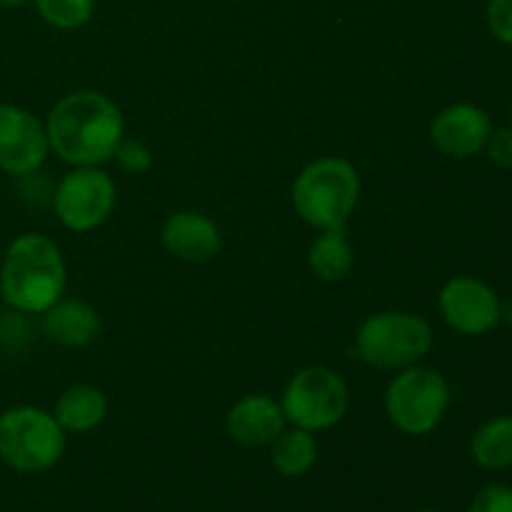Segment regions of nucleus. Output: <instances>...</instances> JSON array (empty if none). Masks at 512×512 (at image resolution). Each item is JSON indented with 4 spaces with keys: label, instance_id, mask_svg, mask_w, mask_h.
<instances>
[{
    "label": "nucleus",
    "instance_id": "nucleus-23",
    "mask_svg": "<svg viewBox=\"0 0 512 512\" xmlns=\"http://www.w3.org/2000/svg\"><path fill=\"white\" fill-rule=\"evenodd\" d=\"M485 155L498 168H512V125H508V128H493L488 143H485Z\"/></svg>",
    "mask_w": 512,
    "mask_h": 512
},
{
    "label": "nucleus",
    "instance_id": "nucleus-9",
    "mask_svg": "<svg viewBox=\"0 0 512 512\" xmlns=\"http://www.w3.org/2000/svg\"><path fill=\"white\" fill-rule=\"evenodd\" d=\"M438 310L445 323L460 335H488L500 325V295L473 275L450 278L440 288Z\"/></svg>",
    "mask_w": 512,
    "mask_h": 512
},
{
    "label": "nucleus",
    "instance_id": "nucleus-22",
    "mask_svg": "<svg viewBox=\"0 0 512 512\" xmlns=\"http://www.w3.org/2000/svg\"><path fill=\"white\" fill-rule=\"evenodd\" d=\"M468 512H512V488L503 483H490L470 503Z\"/></svg>",
    "mask_w": 512,
    "mask_h": 512
},
{
    "label": "nucleus",
    "instance_id": "nucleus-17",
    "mask_svg": "<svg viewBox=\"0 0 512 512\" xmlns=\"http://www.w3.org/2000/svg\"><path fill=\"white\" fill-rule=\"evenodd\" d=\"M270 463L283 478H303L318 463L315 433L303 428H285L270 445Z\"/></svg>",
    "mask_w": 512,
    "mask_h": 512
},
{
    "label": "nucleus",
    "instance_id": "nucleus-4",
    "mask_svg": "<svg viewBox=\"0 0 512 512\" xmlns=\"http://www.w3.org/2000/svg\"><path fill=\"white\" fill-rule=\"evenodd\" d=\"M435 335L428 320L405 310H383L360 323L355 353L375 370H405L433 350Z\"/></svg>",
    "mask_w": 512,
    "mask_h": 512
},
{
    "label": "nucleus",
    "instance_id": "nucleus-2",
    "mask_svg": "<svg viewBox=\"0 0 512 512\" xmlns=\"http://www.w3.org/2000/svg\"><path fill=\"white\" fill-rule=\"evenodd\" d=\"M68 285L63 250L43 233H23L5 248L0 263V298L23 315H43Z\"/></svg>",
    "mask_w": 512,
    "mask_h": 512
},
{
    "label": "nucleus",
    "instance_id": "nucleus-3",
    "mask_svg": "<svg viewBox=\"0 0 512 512\" xmlns=\"http://www.w3.org/2000/svg\"><path fill=\"white\" fill-rule=\"evenodd\" d=\"M360 173L348 158H315L295 175L293 208L310 228L343 230L360 203Z\"/></svg>",
    "mask_w": 512,
    "mask_h": 512
},
{
    "label": "nucleus",
    "instance_id": "nucleus-18",
    "mask_svg": "<svg viewBox=\"0 0 512 512\" xmlns=\"http://www.w3.org/2000/svg\"><path fill=\"white\" fill-rule=\"evenodd\" d=\"M470 455L483 470L512 468V415L485 420L473 433Z\"/></svg>",
    "mask_w": 512,
    "mask_h": 512
},
{
    "label": "nucleus",
    "instance_id": "nucleus-11",
    "mask_svg": "<svg viewBox=\"0 0 512 512\" xmlns=\"http://www.w3.org/2000/svg\"><path fill=\"white\" fill-rule=\"evenodd\" d=\"M490 133H493V120H490L488 110L473 103L448 105L430 120L433 145L440 153L455 160L483 153Z\"/></svg>",
    "mask_w": 512,
    "mask_h": 512
},
{
    "label": "nucleus",
    "instance_id": "nucleus-24",
    "mask_svg": "<svg viewBox=\"0 0 512 512\" xmlns=\"http://www.w3.org/2000/svg\"><path fill=\"white\" fill-rule=\"evenodd\" d=\"M500 323L512 325V295L508 300H500Z\"/></svg>",
    "mask_w": 512,
    "mask_h": 512
},
{
    "label": "nucleus",
    "instance_id": "nucleus-25",
    "mask_svg": "<svg viewBox=\"0 0 512 512\" xmlns=\"http://www.w3.org/2000/svg\"><path fill=\"white\" fill-rule=\"evenodd\" d=\"M28 0H0V8H18V5H25Z\"/></svg>",
    "mask_w": 512,
    "mask_h": 512
},
{
    "label": "nucleus",
    "instance_id": "nucleus-16",
    "mask_svg": "<svg viewBox=\"0 0 512 512\" xmlns=\"http://www.w3.org/2000/svg\"><path fill=\"white\" fill-rule=\"evenodd\" d=\"M355 250L343 230H320L308 248V268L323 283H340L353 273Z\"/></svg>",
    "mask_w": 512,
    "mask_h": 512
},
{
    "label": "nucleus",
    "instance_id": "nucleus-13",
    "mask_svg": "<svg viewBox=\"0 0 512 512\" xmlns=\"http://www.w3.org/2000/svg\"><path fill=\"white\" fill-rule=\"evenodd\" d=\"M285 425L288 420L280 408V400L265 393L243 395L225 415V430L230 440L243 448H270Z\"/></svg>",
    "mask_w": 512,
    "mask_h": 512
},
{
    "label": "nucleus",
    "instance_id": "nucleus-14",
    "mask_svg": "<svg viewBox=\"0 0 512 512\" xmlns=\"http://www.w3.org/2000/svg\"><path fill=\"white\" fill-rule=\"evenodd\" d=\"M40 318H43L40 325H43L45 338L63 348H85L98 340L100 330H103L98 310L78 298H60Z\"/></svg>",
    "mask_w": 512,
    "mask_h": 512
},
{
    "label": "nucleus",
    "instance_id": "nucleus-27",
    "mask_svg": "<svg viewBox=\"0 0 512 512\" xmlns=\"http://www.w3.org/2000/svg\"><path fill=\"white\" fill-rule=\"evenodd\" d=\"M510 118H512V100H510Z\"/></svg>",
    "mask_w": 512,
    "mask_h": 512
},
{
    "label": "nucleus",
    "instance_id": "nucleus-26",
    "mask_svg": "<svg viewBox=\"0 0 512 512\" xmlns=\"http://www.w3.org/2000/svg\"><path fill=\"white\" fill-rule=\"evenodd\" d=\"M420 512H440V510H433V508H425V510H420Z\"/></svg>",
    "mask_w": 512,
    "mask_h": 512
},
{
    "label": "nucleus",
    "instance_id": "nucleus-21",
    "mask_svg": "<svg viewBox=\"0 0 512 512\" xmlns=\"http://www.w3.org/2000/svg\"><path fill=\"white\" fill-rule=\"evenodd\" d=\"M485 23L498 43L512 48V0H490L485 10Z\"/></svg>",
    "mask_w": 512,
    "mask_h": 512
},
{
    "label": "nucleus",
    "instance_id": "nucleus-15",
    "mask_svg": "<svg viewBox=\"0 0 512 512\" xmlns=\"http://www.w3.org/2000/svg\"><path fill=\"white\" fill-rule=\"evenodd\" d=\"M53 415L65 435L93 433L108 418V398L95 385L75 383L58 395Z\"/></svg>",
    "mask_w": 512,
    "mask_h": 512
},
{
    "label": "nucleus",
    "instance_id": "nucleus-8",
    "mask_svg": "<svg viewBox=\"0 0 512 512\" xmlns=\"http://www.w3.org/2000/svg\"><path fill=\"white\" fill-rule=\"evenodd\" d=\"M118 188L100 165L73 168L53 193L55 218L70 233H93L113 215Z\"/></svg>",
    "mask_w": 512,
    "mask_h": 512
},
{
    "label": "nucleus",
    "instance_id": "nucleus-5",
    "mask_svg": "<svg viewBox=\"0 0 512 512\" xmlns=\"http://www.w3.org/2000/svg\"><path fill=\"white\" fill-rule=\"evenodd\" d=\"M65 430L53 413L13 405L0 413V460L15 473L35 475L55 468L65 455Z\"/></svg>",
    "mask_w": 512,
    "mask_h": 512
},
{
    "label": "nucleus",
    "instance_id": "nucleus-20",
    "mask_svg": "<svg viewBox=\"0 0 512 512\" xmlns=\"http://www.w3.org/2000/svg\"><path fill=\"white\" fill-rule=\"evenodd\" d=\"M115 160H118L120 170L128 175H145L150 168H153V153L145 143L133 138H123L120 145L115 148Z\"/></svg>",
    "mask_w": 512,
    "mask_h": 512
},
{
    "label": "nucleus",
    "instance_id": "nucleus-12",
    "mask_svg": "<svg viewBox=\"0 0 512 512\" xmlns=\"http://www.w3.org/2000/svg\"><path fill=\"white\" fill-rule=\"evenodd\" d=\"M160 243L183 263H208L223 248L218 223L198 210H175L160 228Z\"/></svg>",
    "mask_w": 512,
    "mask_h": 512
},
{
    "label": "nucleus",
    "instance_id": "nucleus-10",
    "mask_svg": "<svg viewBox=\"0 0 512 512\" xmlns=\"http://www.w3.org/2000/svg\"><path fill=\"white\" fill-rule=\"evenodd\" d=\"M50 153L45 123L28 108L0 103V170L25 178L43 168Z\"/></svg>",
    "mask_w": 512,
    "mask_h": 512
},
{
    "label": "nucleus",
    "instance_id": "nucleus-19",
    "mask_svg": "<svg viewBox=\"0 0 512 512\" xmlns=\"http://www.w3.org/2000/svg\"><path fill=\"white\" fill-rule=\"evenodd\" d=\"M40 18L55 30L83 28L95 15V0H33Z\"/></svg>",
    "mask_w": 512,
    "mask_h": 512
},
{
    "label": "nucleus",
    "instance_id": "nucleus-1",
    "mask_svg": "<svg viewBox=\"0 0 512 512\" xmlns=\"http://www.w3.org/2000/svg\"><path fill=\"white\" fill-rule=\"evenodd\" d=\"M50 153L73 168L103 165L125 138L120 105L98 90H75L63 95L45 118Z\"/></svg>",
    "mask_w": 512,
    "mask_h": 512
},
{
    "label": "nucleus",
    "instance_id": "nucleus-6",
    "mask_svg": "<svg viewBox=\"0 0 512 512\" xmlns=\"http://www.w3.org/2000/svg\"><path fill=\"white\" fill-rule=\"evenodd\" d=\"M385 418L398 433L410 438L430 435L450 408V385L440 370L410 365L398 370L385 388Z\"/></svg>",
    "mask_w": 512,
    "mask_h": 512
},
{
    "label": "nucleus",
    "instance_id": "nucleus-7",
    "mask_svg": "<svg viewBox=\"0 0 512 512\" xmlns=\"http://www.w3.org/2000/svg\"><path fill=\"white\" fill-rule=\"evenodd\" d=\"M280 408L293 428L323 433L343 423L348 415V383L328 365H308L288 380L280 395Z\"/></svg>",
    "mask_w": 512,
    "mask_h": 512
}]
</instances>
